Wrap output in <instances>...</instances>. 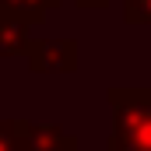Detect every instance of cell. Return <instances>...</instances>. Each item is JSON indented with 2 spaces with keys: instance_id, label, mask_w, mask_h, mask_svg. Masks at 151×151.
I'll return each mask as SVG.
<instances>
[{
  "instance_id": "obj_1",
  "label": "cell",
  "mask_w": 151,
  "mask_h": 151,
  "mask_svg": "<svg viewBox=\"0 0 151 151\" xmlns=\"http://www.w3.org/2000/svg\"><path fill=\"white\" fill-rule=\"evenodd\" d=\"M113 151H151V88H113Z\"/></svg>"
},
{
  "instance_id": "obj_2",
  "label": "cell",
  "mask_w": 151,
  "mask_h": 151,
  "mask_svg": "<svg viewBox=\"0 0 151 151\" xmlns=\"http://www.w3.org/2000/svg\"><path fill=\"white\" fill-rule=\"evenodd\" d=\"M28 67L35 74H63L77 67V42L74 39H39L28 42Z\"/></svg>"
},
{
  "instance_id": "obj_3",
  "label": "cell",
  "mask_w": 151,
  "mask_h": 151,
  "mask_svg": "<svg viewBox=\"0 0 151 151\" xmlns=\"http://www.w3.org/2000/svg\"><path fill=\"white\" fill-rule=\"evenodd\" d=\"M77 141L49 123H14V151H74Z\"/></svg>"
},
{
  "instance_id": "obj_4",
  "label": "cell",
  "mask_w": 151,
  "mask_h": 151,
  "mask_svg": "<svg viewBox=\"0 0 151 151\" xmlns=\"http://www.w3.org/2000/svg\"><path fill=\"white\" fill-rule=\"evenodd\" d=\"M28 21L0 11V56H18L21 49H28Z\"/></svg>"
},
{
  "instance_id": "obj_5",
  "label": "cell",
  "mask_w": 151,
  "mask_h": 151,
  "mask_svg": "<svg viewBox=\"0 0 151 151\" xmlns=\"http://www.w3.org/2000/svg\"><path fill=\"white\" fill-rule=\"evenodd\" d=\"M60 0H0V11H7V14H14V18H21V21H28V25H35L46 18V11L49 7H56Z\"/></svg>"
},
{
  "instance_id": "obj_6",
  "label": "cell",
  "mask_w": 151,
  "mask_h": 151,
  "mask_svg": "<svg viewBox=\"0 0 151 151\" xmlns=\"http://www.w3.org/2000/svg\"><path fill=\"white\" fill-rule=\"evenodd\" d=\"M123 18L130 25H151V0H123Z\"/></svg>"
},
{
  "instance_id": "obj_7",
  "label": "cell",
  "mask_w": 151,
  "mask_h": 151,
  "mask_svg": "<svg viewBox=\"0 0 151 151\" xmlns=\"http://www.w3.org/2000/svg\"><path fill=\"white\" fill-rule=\"evenodd\" d=\"M109 0H77V7H106Z\"/></svg>"
},
{
  "instance_id": "obj_8",
  "label": "cell",
  "mask_w": 151,
  "mask_h": 151,
  "mask_svg": "<svg viewBox=\"0 0 151 151\" xmlns=\"http://www.w3.org/2000/svg\"><path fill=\"white\" fill-rule=\"evenodd\" d=\"M109 151H113V148H109Z\"/></svg>"
}]
</instances>
